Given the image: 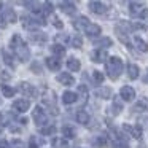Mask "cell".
Segmentation results:
<instances>
[{
    "mask_svg": "<svg viewBox=\"0 0 148 148\" xmlns=\"http://www.w3.org/2000/svg\"><path fill=\"white\" fill-rule=\"evenodd\" d=\"M72 46H73V48H77V49H80L81 46H83V40H81L80 35H75L73 38H72Z\"/></svg>",
    "mask_w": 148,
    "mask_h": 148,
    "instance_id": "obj_41",
    "label": "cell"
},
{
    "mask_svg": "<svg viewBox=\"0 0 148 148\" xmlns=\"http://www.w3.org/2000/svg\"><path fill=\"white\" fill-rule=\"evenodd\" d=\"M129 135H132L134 138H137V140H138V138L142 137V127H140V124L132 126V127H131V134H129Z\"/></svg>",
    "mask_w": 148,
    "mask_h": 148,
    "instance_id": "obj_38",
    "label": "cell"
},
{
    "mask_svg": "<svg viewBox=\"0 0 148 148\" xmlns=\"http://www.w3.org/2000/svg\"><path fill=\"white\" fill-rule=\"evenodd\" d=\"M3 19L7 21V23H16V19H18V16H16V13H14V10H11V8H5L3 10Z\"/></svg>",
    "mask_w": 148,
    "mask_h": 148,
    "instance_id": "obj_25",
    "label": "cell"
},
{
    "mask_svg": "<svg viewBox=\"0 0 148 148\" xmlns=\"http://www.w3.org/2000/svg\"><path fill=\"white\" fill-rule=\"evenodd\" d=\"M56 78H58V81L61 84H64V86H73L75 84V78L72 77L69 72H62V73H59Z\"/></svg>",
    "mask_w": 148,
    "mask_h": 148,
    "instance_id": "obj_9",
    "label": "cell"
},
{
    "mask_svg": "<svg viewBox=\"0 0 148 148\" xmlns=\"http://www.w3.org/2000/svg\"><path fill=\"white\" fill-rule=\"evenodd\" d=\"M32 116H34V121H35L37 126H40V127H45V126H48V116L45 115V112H43L40 107H35Z\"/></svg>",
    "mask_w": 148,
    "mask_h": 148,
    "instance_id": "obj_2",
    "label": "cell"
},
{
    "mask_svg": "<svg viewBox=\"0 0 148 148\" xmlns=\"http://www.w3.org/2000/svg\"><path fill=\"white\" fill-rule=\"evenodd\" d=\"M143 81H145V83H147V84H148V70H147V72H145V77H143Z\"/></svg>",
    "mask_w": 148,
    "mask_h": 148,
    "instance_id": "obj_52",
    "label": "cell"
},
{
    "mask_svg": "<svg viewBox=\"0 0 148 148\" xmlns=\"http://www.w3.org/2000/svg\"><path fill=\"white\" fill-rule=\"evenodd\" d=\"M24 43H26V42H24V40H23V37H21V35H18V34H16V35H13V37H11V40H10L11 49H16L18 46L24 45Z\"/></svg>",
    "mask_w": 148,
    "mask_h": 148,
    "instance_id": "obj_30",
    "label": "cell"
},
{
    "mask_svg": "<svg viewBox=\"0 0 148 148\" xmlns=\"http://www.w3.org/2000/svg\"><path fill=\"white\" fill-rule=\"evenodd\" d=\"M43 13H46V14H51L53 13V3H49V2H45L43 3Z\"/></svg>",
    "mask_w": 148,
    "mask_h": 148,
    "instance_id": "obj_45",
    "label": "cell"
},
{
    "mask_svg": "<svg viewBox=\"0 0 148 148\" xmlns=\"http://www.w3.org/2000/svg\"><path fill=\"white\" fill-rule=\"evenodd\" d=\"M96 96L97 97H100V99H110L112 97V89L110 88H105V86H102V88H97L96 89Z\"/></svg>",
    "mask_w": 148,
    "mask_h": 148,
    "instance_id": "obj_24",
    "label": "cell"
},
{
    "mask_svg": "<svg viewBox=\"0 0 148 148\" xmlns=\"http://www.w3.org/2000/svg\"><path fill=\"white\" fill-rule=\"evenodd\" d=\"M0 148H10V143L5 140H0Z\"/></svg>",
    "mask_w": 148,
    "mask_h": 148,
    "instance_id": "obj_50",
    "label": "cell"
},
{
    "mask_svg": "<svg viewBox=\"0 0 148 148\" xmlns=\"http://www.w3.org/2000/svg\"><path fill=\"white\" fill-rule=\"evenodd\" d=\"M10 113H0V126H7L10 123Z\"/></svg>",
    "mask_w": 148,
    "mask_h": 148,
    "instance_id": "obj_43",
    "label": "cell"
},
{
    "mask_svg": "<svg viewBox=\"0 0 148 148\" xmlns=\"http://www.w3.org/2000/svg\"><path fill=\"white\" fill-rule=\"evenodd\" d=\"M123 69H124V64L123 61L118 58V56H110L108 61L105 62V70H107V75H108L110 80H118L123 73Z\"/></svg>",
    "mask_w": 148,
    "mask_h": 148,
    "instance_id": "obj_1",
    "label": "cell"
},
{
    "mask_svg": "<svg viewBox=\"0 0 148 148\" xmlns=\"http://www.w3.org/2000/svg\"><path fill=\"white\" fill-rule=\"evenodd\" d=\"M46 67L51 72H58L59 69H61V61H59L58 58H48L46 59Z\"/></svg>",
    "mask_w": 148,
    "mask_h": 148,
    "instance_id": "obj_22",
    "label": "cell"
},
{
    "mask_svg": "<svg viewBox=\"0 0 148 148\" xmlns=\"http://www.w3.org/2000/svg\"><path fill=\"white\" fill-rule=\"evenodd\" d=\"M134 45H135V48H137L138 51H142V53L148 51V43L145 42V40H142L140 37H134Z\"/></svg>",
    "mask_w": 148,
    "mask_h": 148,
    "instance_id": "obj_28",
    "label": "cell"
},
{
    "mask_svg": "<svg viewBox=\"0 0 148 148\" xmlns=\"http://www.w3.org/2000/svg\"><path fill=\"white\" fill-rule=\"evenodd\" d=\"M119 97L123 100H126V102H131L135 97V89L132 86H123L121 91H119Z\"/></svg>",
    "mask_w": 148,
    "mask_h": 148,
    "instance_id": "obj_5",
    "label": "cell"
},
{
    "mask_svg": "<svg viewBox=\"0 0 148 148\" xmlns=\"http://www.w3.org/2000/svg\"><path fill=\"white\" fill-rule=\"evenodd\" d=\"M42 100H43L45 105L49 107V110L56 108V92L54 91H46V92L42 96Z\"/></svg>",
    "mask_w": 148,
    "mask_h": 148,
    "instance_id": "obj_6",
    "label": "cell"
},
{
    "mask_svg": "<svg viewBox=\"0 0 148 148\" xmlns=\"http://www.w3.org/2000/svg\"><path fill=\"white\" fill-rule=\"evenodd\" d=\"M78 99H80L81 103H86L88 102V97H89V91H88V88L84 86V84H80L78 86Z\"/></svg>",
    "mask_w": 148,
    "mask_h": 148,
    "instance_id": "obj_21",
    "label": "cell"
},
{
    "mask_svg": "<svg viewBox=\"0 0 148 148\" xmlns=\"http://www.w3.org/2000/svg\"><path fill=\"white\" fill-rule=\"evenodd\" d=\"M40 143H42V140H38L37 135H32V137L29 138V148H38Z\"/></svg>",
    "mask_w": 148,
    "mask_h": 148,
    "instance_id": "obj_40",
    "label": "cell"
},
{
    "mask_svg": "<svg viewBox=\"0 0 148 148\" xmlns=\"http://www.w3.org/2000/svg\"><path fill=\"white\" fill-rule=\"evenodd\" d=\"M138 75H140V69L135 64H127V77L129 80H137Z\"/></svg>",
    "mask_w": 148,
    "mask_h": 148,
    "instance_id": "obj_23",
    "label": "cell"
},
{
    "mask_svg": "<svg viewBox=\"0 0 148 148\" xmlns=\"http://www.w3.org/2000/svg\"><path fill=\"white\" fill-rule=\"evenodd\" d=\"M91 61L96 62V64H102V62H107L108 61V56H107L105 49H94L92 53H91Z\"/></svg>",
    "mask_w": 148,
    "mask_h": 148,
    "instance_id": "obj_4",
    "label": "cell"
},
{
    "mask_svg": "<svg viewBox=\"0 0 148 148\" xmlns=\"http://www.w3.org/2000/svg\"><path fill=\"white\" fill-rule=\"evenodd\" d=\"M88 7H89V10L92 11V13H96V14H105L107 10H108V7H107L105 3H102V2H97V0L89 2V3H88Z\"/></svg>",
    "mask_w": 148,
    "mask_h": 148,
    "instance_id": "obj_3",
    "label": "cell"
},
{
    "mask_svg": "<svg viewBox=\"0 0 148 148\" xmlns=\"http://www.w3.org/2000/svg\"><path fill=\"white\" fill-rule=\"evenodd\" d=\"M10 132H14V134H21V127H18V126H10Z\"/></svg>",
    "mask_w": 148,
    "mask_h": 148,
    "instance_id": "obj_48",
    "label": "cell"
},
{
    "mask_svg": "<svg viewBox=\"0 0 148 148\" xmlns=\"http://www.w3.org/2000/svg\"><path fill=\"white\" fill-rule=\"evenodd\" d=\"M2 56H3V62L8 65V67H14V64H13V58H11V54L7 51V49H2Z\"/></svg>",
    "mask_w": 148,
    "mask_h": 148,
    "instance_id": "obj_36",
    "label": "cell"
},
{
    "mask_svg": "<svg viewBox=\"0 0 148 148\" xmlns=\"http://www.w3.org/2000/svg\"><path fill=\"white\" fill-rule=\"evenodd\" d=\"M112 45H113V40L108 38V37H102L100 40L96 42V46H100V49H107V48H110Z\"/></svg>",
    "mask_w": 148,
    "mask_h": 148,
    "instance_id": "obj_29",
    "label": "cell"
},
{
    "mask_svg": "<svg viewBox=\"0 0 148 148\" xmlns=\"http://www.w3.org/2000/svg\"><path fill=\"white\" fill-rule=\"evenodd\" d=\"M92 80L96 81L97 84H102L103 80H105V77H103V73L100 70H92Z\"/></svg>",
    "mask_w": 148,
    "mask_h": 148,
    "instance_id": "obj_37",
    "label": "cell"
},
{
    "mask_svg": "<svg viewBox=\"0 0 148 148\" xmlns=\"http://www.w3.org/2000/svg\"><path fill=\"white\" fill-rule=\"evenodd\" d=\"M67 67H69V70H70V72H80V69H81L80 59H77V58H69V59H67Z\"/></svg>",
    "mask_w": 148,
    "mask_h": 148,
    "instance_id": "obj_18",
    "label": "cell"
},
{
    "mask_svg": "<svg viewBox=\"0 0 148 148\" xmlns=\"http://www.w3.org/2000/svg\"><path fill=\"white\" fill-rule=\"evenodd\" d=\"M18 89L21 91L23 94H26V96H29V97H35L37 94V89L32 86V84H29V83H26V81H21L19 83V86H18Z\"/></svg>",
    "mask_w": 148,
    "mask_h": 148,
    "instance_id": "obj_7",
    "label": "cell"
},
{
    "mask_svg": "<svg viewBox=\"0 0 148 148\" xmlns=\"http://www.w3.org/2000/svg\"><path fill=\"white\" fill-rule=\"evenodd\" d=\"M94 143L99 145V147H105V145H108V137H107V135H99V137L94 140Z\"/></svg>",
    "mask_w": 148,
    "mask_h": 148,
    "instance_id": "obj_39",
    "label": "cell"
},
{
    "mask_svg": "<svg viewBox=\"0 0 148 148\" xmlns=\"http://www.w3.org/2000/svg\"><path fill=\"white\" fill-rule=\"evenodd\" d=\"M56 40H58V42H62V43H65V42H69V37L65 35H56Z\"/></svg>",
    "mask_w": 148,
    "mask_h": 148,
    "instance_id": "obj_46",
    "label": "cell"
},
{
    "mask_svg": "<svg viewBox=\"0 0 148 148\" xmlns=\"http://www.w3.org/2000/svg\"><path fill=\"white\" fill-rule=\"evenodd\" d=\"M51 19H53L51 23H53V26H54V27H58V29H62V27H64V23H62L58 16H51Z\"/></svg>",
    "mask_w": 148,
    "mask_h": 148,
    "instance_id": "obj_44",
    "label": "cell"
},
{
    "mask_svg": "<svg viewBox=\"0 0 148 148\" xmlns=\"http://www.w3.org/2000/svg\"><path fill=\"white\" fill-rule=\"evenodd\" d=\"M115 32H116V37H118V38L121 40L123 43H126V45H129V37H127V34H126L124 30H121L119 27H115Z\"/></svg>",
    "mask_w": 148,
    "mask_h": 148,
    "instance_id": "obj_33",
    "label": "cell"
},
{
    "mask_svg": "<svg viewBox=\"0 0 148 148\" xmlns=\"http://www.w3.org/2000/svg\"><path fill=\"white\" fill-rule=\"evenodd\" d=\"M140 18H142V21H148V8H145V10L142 11Z\"/></svg>",
    "mask_w": 148,
    "mask_h": 148,
    "instance_id": "obj_49",
    "label": "cell"
},
{
    "mask_svg": "<svg viewBox=\"0 0 148 148\" xmlns=\"http://www.w3.org/2000/svg\"><path fill=\"white\" fill-rule=\"evenodd\" d=\"M56 132H58V129H56V126H53V124H48V126H45V127H40V134L42 135H56Z\"/></svg>",
    "mask_w": 148,
    "mask_h": 148,
    "instance_id": "obj_31",
    "label": "cell"
},
{
    "mask_svg": "<svg viewBox=\"0 0 148 148\" xmlns=\"http://www.w3.org/2000/svg\"><path fill=\"white\" fill-rule=\"evenodd\" d=\"M0 89H2V94L3 97H13L14 96V89L8 84H0Z\"/></svg>",
    "mask_w": 148,
    "mask_h": 148,
    "instance_id": "obj_32",
    "label": "cell"
},
{
    "mask_svg": "<svg viewBox=\"0 0 148 148\" xmlns=\"http://www.w3.org/2000/svg\"><path fill=\"white\" fill-rule=\"evenodd\" d=\"M84 32H86V35L89 37V38H96V37H99L100 34H102V27H100L99 24H89V26L84 29Z\"/></svg>",
    "mask_w": 148,
    "mask_h": 148,
    "instance_id": "obj_11",
    "label": "cell"
},
{
    "mask_svg": "<svg viewBox=\"0 0 148 148\" xmlns=\"http://www.w3.org/2000/svg\"><path fill=\"white\" fill-rule=\"evenodd\" d=\"M14 53H16V56L19 58V61H23V62H26L27 59L30 58V51H29V48H27V45L24 43V45H21V46H18L16 49H13Z\"/></svg>",
    "mask_w": 148,
    "mask_h": 148,
    "instance_id": "obj_10",
    "label": "cell"
},
{
    "mask_svg": "<svg viewBox=\"0 0 148 148\" xmlns=\"http://www.w3.org/2000/svg\"><path fill=\"white\" fill-rule=\"evenodd\" d=\"M148 110V100L147 99H140L138 102L134 103V107H132V112L134 113H143Z\"/></svg>",
    "mask_w": 148,
    "mask_h": 148,
    "instance_id": "obj_15",
    "label": "cell"
},
{
    "mask_svg": "<svg viewBox=\"0 0 148 148\" xmlns=\"http://www.w3.org/2000/svg\"><path fill=\"white\" fill-rule=\"evenodd\" d=\"M30 40H32L34 43H45L46 40H48V35L43 32H37V30H34V32H30Z\"/></svg>",
    "mask_w": 148,
    "mask_h": 148,
    "instance_id": "obj_17",
    "label": "cell"
},
{
    "mask_svg": "<svg viewBox=\"0 0 148 148\" xmlns=\"http://www.w3.org/2000/svg\"><path fill=\"white\" fill-rule=\"evenodd\" d=\"M59 7H61V10L64 11L65 14H75L77 13V7H75L73 2H61Z\"/></svg>",
    "mask_w": 148,
    "mask_h": 148,
    "instance_id": "obj_12",
    "label": "cell"
},
{
    "mask_svg": "<svg viewBox=\"0 0 148 148\" xmlns=\"http://www.w3.org/2000/svg\"><path fill=\"white\" fill-rule=\"evenodd\" d=\"M75 118H77V123H80V124H88L89 123V113H86L84 110H78Z\"/></svg>",
    "mask_w": 148,
    "mask_h": 148,
    "instance_id": "obj_26",
    "label": "cell"
},
{
    "mask_svg": "<svg viewBox=\"0 0 148 148\" xmlns=\"http://www.w3.org/2000/svg\"><path fill=\"white\" fill-rule=\"evenodd\" d=\"M134 29H137V30H147V26H145V24L135 23V24H134Z\"/></svg>",
    "mask_w": 148,
    "mask_h": 148,
    "instance_id": "obj_47",
    "label": "cell"
},
{
    "mask_svg": "<svg viewBox=\"0 0 148 148\" xmlns=\"http://www.w3.org/2000/svg\"><path fill=\"white\" fill-rule=\"evenodd\" d=\"M49 49H51V53L54 54V58H64L65 56V46L64 45H59V43H54V45L49 46Z\"/></svg>",
    "mask_w": 148,
    "mask_h": 148,
    "instance_id": "obj_14",
    "label": "cell"
},
{
    "mask_svg": "<svg viewBox=\"0 0 148 148\" xmlns=\"http://www.w3.org/2000/svg\"><path fill=\"white\" fill-rule=\"evenodd\" d=\"M89 19H88L86 16H80V18H77V19L73 21V27L77 30H81V29H86L88 26H89Z\"/></svg>",
    "mask_w": 148,
    "mask_h": 148,
    "instance_id": "obj_16",
    "label": "cell"
},
{
    "mask_svg": "<svg viewBox=\"0 0 148 148\" xmlns=\"http://www.w3.org/2000/svg\"><path fill=\"white\" fill-rule=\"evenodd\" d=\"M11 78V73L7 70H2L0 72V84H5V81H8Z\"/></svg>",
    "mask_w": 148,
    "mask_h": 148,
    "instance_id": "obj_42",
    "label": "cell"
},
{
    "mask_svg": "<svg viewBox=\"0 0 148 148\" xmlns=\"http://www.w3.org/2000/svg\"><path fill=\"white\" fill-rule=\"evenodd\" d=\"M13 108L19 113H26L30 108V102L27 99H16L13 102Z\"/></svg>",
    "mask_w": 148,
    "mask_h": 148,
    "instance_id": "obj_8",
    "label": "cell"
},
{
    "mask_svg": "<svg viewBox=\"0 0 148 148\" xmlns=\"http://www.w3.org/2000/svg\"><path fill=\"white\" fill-rule=\"evenodd\" d=\"M30 72L35 75H42L43 73V69H42V64H40L38 61H34L32 64H30Z\"/></svg>",
    "mask_w": 148,
    "mask_h": 148,
    "instance_id": "obj_35",
    "label": "cell"
},
{
    "mask_svg": "<svg viewBox=\"0 0 148 148\" xmlns=\"http://www.w3.org/2000/svg\"><path fill=\"white\" fill-rule=\"evenodd\" d=\"M53 148H69V142L64 137H54L51 140Z\"/></svg>",
    "mask_w": 148,
    "mask_h": 148,
    "instance_id": "obj_27",
    "label": "cell"
},
{
    "mask_svg": "<svg viewBox=\"0 0 148 148\" xmlns=\"http://www.w3.org/2000/svg\"><path fill=\"white\" fill-rule=\"evenodd\" d=\"M62 135H64L65 138H73V137H77V129L73 127V126H70V124H65V126H62Z\"/></svg>",
    "mask_w": 148,
    "mask_h": 148,
    "instance_id": "obj_19",
    "label": "cell"
},
{
    "mask_svg": "<svg viewBox=\"0 0 148 148\" xmlns=\"http://www.w3.org/2000/svg\"><path fill=\"white\" fill-rule=\"evenodd\" d=\"M78 100V94L77 92H72V91H65L64 94H62V102L64 103H73V102H77Z\"/></svg>",
    "mask_w": 148,
    "mask_h": 148,
    "instance_id": "obj_20",
    "label": "cell"
},
{
    "mask_svg": "<svg viewBox=\"0 0 148 148\" xmlns=\"http://www.w3.org/2000/svg\"><path fill=\"white\" fill-rule=\"evenodd\" d=\"M19 123L21 124H27V118H19Z\"/></svg>",
    "mask_w": 148,
    "mask_h": 148,
    "instance_id": "obj_51",
    "label": "cell"
},
{
    "mask_svg": "<svg viewBox=\"0 0 148 148\" xmlns=\"http://www.w3.org/2000/svg\"><path fill=\"white\" fill-rule=\"evenodd\" d=\"M143 5L140 3V2H129V13L132 14V16H137V14H142V11H143Z\"/></svg>",
    "mask_w": 148,
    "mask_h": 148,
    "instance_id": "obj_13",
    "label": "cell"
},
{
    "mask_svg": "<svg viewBox=\"0 0 148 148\" xmlns=\"http://www.w3.org/2000/svg\"><path fill=\"white\" fill-rule=\"evenodd\" d=\"M121 110H123V103L119 102L118 99H115L113 100V103H112V115H119L121 113Z\"/></svg>",
    "mask_w": 148,
    "mask_h": 148,
    "instance_id": "obj_34",
    "label": "cell"
}]
</instances>
